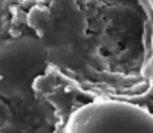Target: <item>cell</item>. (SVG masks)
I'll return each instance as SVG.
<instances>
[{
	"mask_svg": "<svg viewBox=\"0 0 153 133\" xmlns=\"http://www.w3.org/2000/svg\"><path fill=\"white\" fill-rule=\"evenodd\" d=\"M66 133H153V113L132 103L100 100L76 109Z\"/></svg>",
	"mask_w": 153,
	"mask_h": 133,
	"instance_id": "6da1fadb",
	"label": "cell"
},
{
	"mask_svg": "<svg viewBox=\"0 0 153 133\" xmlns=\"http://www.w3.org/2000/svg\"><path fill=\"white\" fill-rule=\"evenodd\" d=\"M52 20L54 14L51 8H43V6H34L26 16L28 25L37 32H40V37H43L49 31V28L52 26Z\"/></svg>",
	"mask_w": 153,
	"mask_h": 133,
	"instance_id": "7a4b0ae2",
	"label": "cell"
},
{
	"mask_svg": "<svg viewBox=\"0 0 153 133\" xmlns=\"http://www.w3.org/2000/svg\"><path fill=\"white\" fill-rule=\"evenodd\" d=\"M150 95H152V97H153V86H152V87H150Z\"/></svg>",
	"mask_w": 153,
	"mask_h": 133,
	"instance_id": "5b68a950",
	"label": "cell"
},
{
	"mask_svg": "<svg viewBox=\"0 0 153 133\" xmlns=\"http://www.w3.org/2000/svg\"><path fill=\"white\" fill-rule=\"evenodd\" d=\"M23 5L28 6V8H31V5H37V0H25Z\"/></svg>",
	"mask_w": 153,
	"mask_h": 133,
	"instance_id": "3957f363",
	"label": "cell"
},
{
	"mask_svg": "<svg viewBox=\"0 0 153 133\" xmlns=\"http://www.w3.org/2000/svg\"><path fill=\"white\" fill-rule=\"evenodd\" d=\"M152 112H153V109H152Z\"/></svg>",
	"mask_w": 153,
	"mask_h": 133,
	"instance_id": "8992f818",
	"label": "cell"
},
{
	"mask_svg": "<svg viewBox=\"0 0 153 133\" xmlns=\"http://www.w3.org/2000/svg\"><path fill=\"white\" fill-rule=\"evenodd\" d=\"M149 5H150V8H152V11H153V0H149Z\"/></svg>",
	"mask_w": 153,
	"mask_h": 133,
	"instance_id": "277c9868",
	"label": "cell"
}]
</instances>
